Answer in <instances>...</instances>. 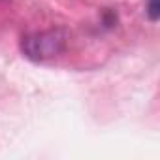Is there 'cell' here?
<instances>
[{"label":"cell","instance_id":"obj_1","mask_svg":"<svg viewBox=\"0 0 160 160\" xmlns=\"http://www.w3.org/2000/svg\"><path fill=\"white\" fill-rule=\"evenodd\" d=\"M70 34L64 28H47L42 32H32L23 36L21 40V51L27 58L34 62H43L49 58H55L66 51Z\"/></svg>","mask_w":160,"mask_h":160},{"label":"cell","instance_id":"obj_2","mask_svg":"<svg viewBox=\"0 0 160 160\" xmlns=\"http://www.w3.org/2000/svg\"><path fill=\"white\" fill-rule=\"evenodd\" d=\"M147 15L151 21H158L160 17V0H149L147 2Z\"/></svg>","mask_w":160,"mask_h":160}]
</instances>
